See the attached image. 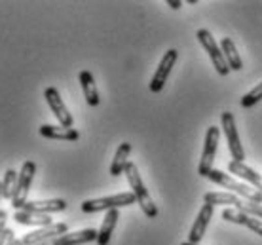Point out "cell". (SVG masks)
<instances>
[{
    "label": "cell",
    "instance_id": "1",
    "mask_svg": "<svg viewBox=\"0 0 262 245\" xmlns=\"http://www.w3.org/2000/svg\"><path fill=\"white\" fill-rule=\"evenodd\" d=\"M124 173H125V177H127V183H129V186H131V192L135 194L137 204L141 206L143 213L148 217V219H156V217H158V207H156V204L152 202L148 190L144 188V183H143V179H141V175H139L137 166H135L133 162H129V164L125 166Z\"/></svg>",
    "mask_w": 262,
    "mask_h": 245
},
{
    "label": "cell",
    "instance_id": "2",
    "mask_svg": "<svg viewBox=\"0 0 262 245\" xmlns=\"http://www.w3.org/2000/svg\"><path fill=\"white\" fill-rule=\"evenodd\" d=\"M207 179L213 181L215 185L223 186V188H228L232 194H236V196H242L243 199H247V202H255V204H262V194L255 188H251L247 186L245 183H237L230 173H224L221 169H213V171L207 175Z\"/></svg>",
    "mask_w": 262,
    "mask_h": 245
},
{
    "label": "cell",
    "instance_id": "3",
    "mask_svg": "<svg viewBox=\"0 0 262 245\" xmlns=\"http://www.w3.org/2000/svg\"><path fill=\"white\" fill-rule=\"evenodd\" d=\"M137 202L133 192H120L114 196H106V198L97 199H85L82 204V211L84 213H97V211H111V209H118V207L133 206Z\"/></svg>",
    "mask_w": 262,
    "mask_h": 245
},
{
    "label": "cell",
    "instance_id": "4",
    "mask_svg": "<svg viewBox=\"0 0 262 245\" xmlns=\"http://www.w3.org/2000/svg\"><path fill=\"white\" fill-rule=\"evenodd\" d=\"M196 38L200 40V44H202V48L207 52V55H209L211 63L215 65V71L221 76H226V74L230 73V66L228 63H226V59H224V53L223 50H221V46L216 44L215 36L207 31V29H200L196 33Z\"/></svg>",
    "mask_w": 262,
    "mask_h": 245
},
{
    "label": "cell",
    "instance_id": "5",
    "mask_svg": "<svg viewBox=\"0 0 262 245\" xmlns=\"http://www.w3.org/2000/svg\"><path fill=\"white\" fill-rule=\"evenodd\" d=\"M34 173H36V164L31 162V160L25 162L19 171V177H17V186H15L13 196H12V199H10L13 209L19 211L27 204V196H29V190H31V185H33Z\"/></svg>",
    "mask_w": 262,
    "mask_h": 245
},
{
    "label": "cell",
    "instance_id": "6",
    "mask_svg": "<svg viewBox=\"0 0 262 245\" xmlns=\"http://www.w3.org/2000/svg\"><path fill=\"white\" fill-rule=\"evenodd\" d=\"M219 139H221V129L216 126L207 127L205 143H203V152L202 158H200V166H198V173L202 177H207L213 171V160H215L216 148H219Z\"/></svg>",
    "mask_w": 262,
    "mask_h": 245
},
{
    "label": "cell",
    "instance_id": "7",
    "mask_svg": "<svg viewBox=\"0 0 262 245\" xmlns=\"http://www.w3.org/2000/svg\"><path fill=\"white\" fill-rule=\"evenodd\" d=\"M221 122H223V129H224V135H226L230 156L234 158V162H243V160H245V150H243L242 143H239V135H237V129H236L234 114L223 113Z\"/></svg>",
    "mask_w": 262,
    "mask_h": 245
},
{
    "label": "cell",
    "instance_id": "8",
    "mask_svg": "<svg viewBox=\"0 0 262 245\" xmlns=\"http://www.w3.org/2000/svg\"><path fill=\"white\" fill-rule=\"evenodd\" d=\"M177 57H179L177 50H169V52L164 53V57H162V61H160V65H158V69H156V73H154V76H152V80H150V86H148L152 93H160L164 90L165 82H167L171 71H173V66L177 63Z\"/></svg>",
    "mask_w": 262,
    "mask_h": 245
},
{
    "label": "cell",
    "instance_id": "9",
    "mask_svg": "<svg viewBox=\"0 0 262 245\" xmlns=\"http://www.w3.org/2000/svg\"><path fill=\"white\" fill-rule=\"evenodd\" d=\"M69 232V225L67 222H53L50 226H44V228H38V230H34L31 234H25L23 238H21V243L23 245H40L48 241V239H53V238H59L63 234Z\"/></svg>",
    "mask_w": 262,
    "mask_h": 245
},
{
    "label": "cell",
    "instance_id": "10",
    "mask_svg": "<svg viewBox=\"0 0 262 245\" xmlns=\"http://www.w3.org/2000/svg\"><path fill=\"white\" fill-rule=\"evenodd\" d=\"M44 97H46L48 106L52 108L53 116L59 120V126H63V127H72L74 120H72V114L69 113V108L65 106L63 99H61L59 92H57L55 87H46V92H44Z\"/></svg>",
    "mask_w": 262,
    "mask_h": 245
},
{
    "label": "cell",
    "instance_id": "11",
    "mask_svg": "<svg viewBox=\"0 0 262 245\" xmlns=\"http://www.w3.org/2000/svg\"><path fill=\"white\" fill-rule=\"evenodd\" d=\"M99 230H93V228H84V230H78V232H67L59 238L48 239L40 245H84L90 243V241H97Z\"/></svg>",
    "mask_w": 262,
    "mask_h": 245
},
{
    "label": "cell",
    "instance_id": "12",
    "mask_svg": "<svg viewBox=\"0 0 262 245\" xmlns=\"http://www.w3.org/2000/svg\"><path fill=\"white\" fill-rule=\"evenodd\" d=\"M211 217H213V206L203 204L200 213H198L196 220H194V225H192V228H190V234H188V241H190V243H200V241H202Z\"/></svg>",
    "mask_w": 262,
    "mask_h": 245
},
{
    "label": "cell",
    "instance_id": "13",
    "mask_svg": "<svg viewBox=\"0 0 262 245\" xmlns=\"http://www.w3.org/2000/svg\"><path fill=\"white\" fill-rule=\"evenodd\" d=\"M223 219L228 220V222L242 225V226H245V228L253 230L255 234H258V236H262V220L251 217V215H247V213L239 211V209H236V207H234V209H224Z\"/></svg>",
    "mask_w": 262,
    "mask_h": 245
},
{
    "label": "cell",
    "instance_id": "14",
    "mask_svg": "<svg viewBox=\"0 0 262 245\" xmlns=\"http://www.w3.org/2000/svg\"><path fill=\"white\" fill-rule=\"evenodd\" d=\"M228 171L232 173V175L239 177V179L251 183V185H253V188L262 194V175H260V173H256L255 169H251L249 166H245L243 162H234V160L228 164Z\"/></svg>",
    "mask_w": 262,
    "mask_h": 245
},
{
    "label": "cell",
    "instance_id": "15",
    "mask_svg": "<svg viewBox=\"0 0 262 245\" xmlns=\"http://www.w3.org/2000/svg\"><path fill=\"white\" fill-rule=\"evenodd\" d=\"M67 209L65 199H44V202H27L23 206V211L29 213H42V215H50V213H59ZM21 211V209H19Z\"/></svg>",
    "mask_w": 262,
    "mask_h": 245
},
{
    "label": "cell",
    "instance_id": "16",
    "mask_svg": "<svg viewBox=\"0 0 262 245\" xmlns=\"http://www.w3.org/2000/svg\"><path fill=\"white\" fill-rule=\"evenodd\" d=\"M40 135L46 139H59V141H76L80 137V133L74 127H63V126H50L44 124L40 126Z\"/></svg>",
    "mask_w": 262,
    "mask_h": 245
},
{
    "label": "cell",
    "instance_id": "17",
    "mask_svg": "<svg viewBox=\"0 0 262 245\" xmlns=\"http://www.w3.org/2000/svg\"><path fill=\"white\" fill-rule=\"evenodd\" d=\"M13 220H15V222H19V225L40 226V228L53 225V220H52L50 215H42V213H29V211H23V209L13 213Z\"/></svg>",
    "mask_w": 262,
    "mask_h": 245
},
{
    "label": "cell",
    "instance_id": "18",
    "mask_svg": "<svg viewBox=\"0 0 262 245\" xmlns=\"http://www.w3.org/2000/svg\"><path fill=\"white\" fill-rule=\"evenodd\" d=\"M120 219V213L118 209H111V211H106L105 219H103V225L99 228V236H97V243L99 245H108L112 238V232H114V228H116V222Z\"/></svg>",
    "mask_w": 262,
    "mask_h": 245
},
{
    "label": "cell",
    "instance_id": "19",
    "mask_svg": "<svg viewBox=\"0 0 262 245\" xmlns=\"http://www.w3.org/2000/svg\"><path fill=\"white\" fill-rule=\"evenodd\" d=\"M80 86H82V92H84V97L88 101L90 106H97L99 105V92L97 86H95V80H93V74L90 71H82L80 73Z\"/></svg>",
    "mask_w": 262,
    "mask_h": 245
},
{
    "label": "cell",
    "instance_id": "20",
    "mask_svg": "<svg viewBox=\"0 0 262 245\" xmlns=\"http://www.w3.org/2000/svg\"><path fill=\"white\" fill-rule=\"evenodd\" d=\"M129 152H131V145L129 143H122L118 146V150L114 154V160H112L111 164V175L112 177H118L122 173L125 171V166L129 164Z\"/></svg>",
    "mask_w": 262,
    "mask_h": 245
},
{
    "label": "cell",
    "instance_id": "21",
    "mask_svg": "<svg viewBox=\"0 0 262 245\" xmlns=\"http://www.w3.org/2000/svg\"><path fill=\"white\" fill-rule=\"evenodd\" d=\"M221 50L224 53V59L228 63L230 71H242L243 69V59L239 57V53L236 50V44L230 38H223L221 40Z\"/></svg>",
    "mask_w": 262,
    "mask_h": 245
},
{
    "label": "cell",
    "instance_id": "22",
    "mask_svg": "<svg viewBox=\"0 0 262 245\" xmlns=\"http://www.w3.org/2000/svg\"><path fill=\"white\" fill-rule=\"evenodd\" d=\"M237 196L232 192H207L203 196V204H209V206H236Z\"/></svg>",
    "mask_w": 262,
    "mask_h": 245
},
{
    "label": "cell",
    "instance_id": "23",
    "mask_svg": "<svg viewBox=\"0 0 262 245\" xmlns=\"http://www.w3.org/2000/svg\"><path fill=\"white\" fill-rule=\"evenodd\" d=\"M17 177H19V173L15 169H8L4 173V177H2V198L4 199H12L13 190L17 186Z\"/></svg>",
    "mask_w": 262,
    "mask_h": 245
},
{
    "label": "cell",
    "instance_id": "24",
    "mask_svg": "<svg viewBox=\"0 0 262 245\" xmlns=\"http://www.w3.org/2000/svg\"><path fill=\"white\" fill-rule=\"evenodd\" d=\"M234 207L243 213H247V215H251V217H255V219L262 220V204H255V202H247V199L237 198Z\"/></svg>",
    "mask_w": 262,
    "mask_h": 245
},
{
    "label": "cell",
    "instance_id": "25",
    "mask_svg": "<svg viewBox=\"0 0 262 245\" xmlns=\"http://www.w3.org/2000/svg\"><path fill=\"white\" fill-rule=\"evenodd\" d=\"M258 101H262V82L258 86H255L251 90L249 93H245L242 97V106L243 108H251V106H255Z\"/></svg>",
    "mask_w": 262,
    "mask_h": 245
},
{
    "label": "cell",
    "instance_id": "26",
    "mask_svg": "<svg viewBox=\"0 0 262 245\" xmlns=\"http://www.w3.org/2000/svg\"><path fill=\"white\" fill-rule=\"evenodd\" d=\"M15 241H17V239H15V232L10 230V228H6L4 234L0 236V245H13Z\"/></svg>",
    "mask_w": 262,
    "mask_h": 245
},
{
    "label": "cell",
    "instance_id": "27",
    "mask_svg": "<svg viewBox=\"0 0 262 245\" xmlns=\"http://www.w3.org/2000/svg\"><path fill=\"white\" fill-rule=\"evenodd\" d=\"M6 222H8V213L4 209H0V236L6 230Z\"/></svg>",
    "mask_w": 262,
    "mask_h": 245
},
{
    "label": "cell",
    "instance_id": "28",
    "mask_svg": "<svg viewBox=\"0 0 262 245\" xmlns=\"http://www.w3.org/2000/svg\"><path fill=\"white\" fill-rule=\"evenodd\" d=\"M167 6L173 8V10H179V8L183 6V2L181 0H167Z\"/></svg>",
    "mask_w": 262,
    "mask_h": 245
},
{
    "label": "cell",
    "instance_id": "29",
    "mask_svg": "<svg viewBox=\"0 0 262 245\" xmlns=\"http://www.w3.org/2000/svg\"><path fill=\"white\" fill-rule=\"evenodd\" d=\"M0 199H2V181H0Z\"/></svg>",
    "mask_w": 262,
    "mask_h": 245
},
{
    "label": "cell",
    "instance_id": "30",
    "mask_svg": "<svg viewBox=\"0 0 262 245\" xmlns=\"http://www.w3.org/2000/svg\"><path fill=\"white\" fill-rule=\"evenodd\" d=\"M181 245H200V243H190V241H186V243H181Z\"/></svg>",
    "mask_w": 262,
    "mask_h": 245
},
{
    "label": "cell",
    "instance_id": "31",
    "mask_svg": "<svg viewBox=\"0 0 262 245\" xmlns=\"http://www.w3.org/2000/svg\"><path fill=\"white\" fill-rule=\"evenodd\" d=\"M13 245H23V243H21V239H17V241H15Z\"/></svg>",
    "mask_w": 262,
    "mask_h": 245
}]
</instances>
